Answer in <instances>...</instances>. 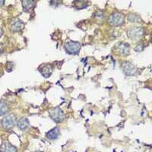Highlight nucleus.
I'll return each instance as SVG.
<instances>
[{
  "label": "nucleus",
  "instance_id": "1",
  "mask_svg": "<svg viewBox=\"0 0 152 152\" xmlns=\"http://www.w3.org/2000/svg\"><path fill=\"white\" fill-rule=\"evenodd\" d=\"M64 48L69 55H77L81 50V43L77 41H69L66 43Z\"/></svg>",
  "mask_w": 152,
  "mask_h": 152
},
{
  "label": "nucleus",
  "instance_id": "2",
  "mask_svg": "<svg viewBox=\"0 0 152 152\" xmlns=\"http://www.w3.org/2000/svg\"><path fill=\"white\" fill-rule=\"evenodd\" d=\"M125 17L120 12H113L109 18V23L114 27L120 26L124 23Z\"/></svg>",
  "mask_w": 152,
  "mask_h": 152
},
{
  "label": "nucleus",
  "instance_id": "3",
  "mask_svg": "<svg viewBox=\"0 0 152 152\" xmlns=\"http://www.w3.org/2000/svg\"><path fill=\"white\" fill-rule=\"evenodd\" d=\"M16 117L12 114H8L5 115L2 119V126L5 129H11L16 124Z\"/></svg>",
  "mask_w": 152,
  "mask_h": 152
},
{
  "label": "nucleus",
  "instance_id": "4",
  "mask_svg": "<svg viewBox=\"0 0 152 152\" xmlns=\"http://www.w3.org/2000/svg\"><path fill=\"white\" fill-rule=\"evenodd\" d=\"M49 115H50V118L53 120L56 123H61L63 121V119L65 118V114L63 111L60 109V108H53L49 112Z\"/></svg>",
  "mask_w": 152,
  "mask_h": 152
},
{
  "label": "nucleus",
  "instance_id": "5",
  "mask_svg": "<svg viewBox=\"0 0 152 152\" xmlns=\"http://www.w3.org/2000/svg\"><path fill=\"white\" fill-rule=\"evenodd\" d=\"M144 34V31L139 27H132L127 30V36L133 40H139Z\"/></svg>",
  "mask_w": 152,
  "mask_h": 152
},
{
  "label": "nucleus",
  "instance_id": "6",
  "mask_svg": "<svg viewBox=\"0 0 152 152\" xmlns=\"http://www.w3.org/2000/svg\"><path fill=\"white\" fill-rule=\"evenodd\" d=\"M121 68L123 69V72L129 76L134 75L136 73L137 69L132 62H128V61H125L122 63Z\"/></svg>",
  "mask_w": 152,
  "mask_h": 152
},
{
  "label": "nucleus",
  "instance_id": "7",
  "mask_svg": "<svg viewBox=\"0 0 152 152\" xmlns=\"http://www.w3.org/2000/svg\"><path fill=\"white\" fill-rule=\"evenodd\" d=\"M116 50L120 55L128 56L130 53V47L126 43H120L116 47Z\"/></svg>",
  "mask_w": 152,
  "mask_h": 152
},
{
  "label": "nucleus",
  "instance_id": "8",
  "mask_svg": "<svg viewBox=\"0 0 152 152\" xmlns=\"http://www.w3.org/2000/svg\"><path fill=\"white\" fill-rule=\"evenodd\" d=\"M18 149L9 142H3L0 146V152H17Z\"/></svg>",
  "mask_w": 152,
  "mask_h": 152
},
{
  "label": "nucleus",
  "instance_id": "9",
  "mask_svg": "<svg viewBox=\"0 0 152 152\" xmlns=\"http://www.w3.org/2000/svg\"><path fill=\"white\" fill-rule=\"evenodd\" d=\"M10 28L11 31H13V32L20 31L24 28V23L21 20H19V19H15L11 24Z\"/></svg>",
  "mask_w": 152,
  "mask_h": 152
},
{
  "label": "nucleus",
  "instance_id": "10",
  "mask_svg": "<svg viewBox=\"0 0 152 152\" xmlns=\"http://www.w3.org/2000/svg\"><path fill=\"white\" fill-rule=\"evenodd\" d=\"M59 135H60V130L58 127L52 129L47 133V138L50 140H56L59 138Z\"/></svg>",
  "mask_w": 152,
  "mask_h": 152
},
{
  "label": "nucleus",
  "instance_id": "11",
  "mask_svg": "<svg viewBox=\"0 0 152 152\" xmlns=\"http://www.w3.org/2000/svg\"><path fill=\"white\" fill-rule=\"evenodd\" d=\"M30 123L28 118L22 117L18 121V126L21 130H26L29 127Z\"/></svg>",
  "mask_w": 152,
  "mask_h": 152
},
{
  "label": "nucleus",
  "instance_id": "12",
  "mask_svg": "<svg viewBox=\"0 0 152 152\" xmlns=\"http://www.w3.org/2000/svg\"><path fill=\"white\" fill-rule=\"evenodd\" d=\"M53 72V69L50 65H45L40 69V73L45 78H49Z\"/></svg>",
  "mask_w": 152,
  "mask_h": 152
},
{
  "label": "nucleus",
  "instance_id": "13",
  "mask_svg": "<svg viewBox=\"0 0 152 152\" xmlns=\"http://www.w3.org/2000/svg\"><path fill=\"white\" fill-rule=\"evenodd\" d=\"M36 2L34 1H23L22 5L24 8V10L26 12H29L31 9L34 7V5Z\"/></svg>",
  "mask_w": 152,
  "mask_h": 152
},
{
  "label": "nucleus",
  "instance_id": "14",
  "mask_svg": "<svg viewBox=\"0 0 152 152\" xmlns=\"http://www.w3.org/2000/svg\"><path fill=\"white\" fill-rule=\"evenodd\" d=\"M8 110H9V107L6 102L2 100H0V116H2L6 113Z\"/></svg>",
  "mask_w": 152,
  "mask_h": 152
},
{
  "label": "nucleus",
  "instance_id": "15",
  "mask_svg": "<svg viewBox=\"0 0 152 152\" xmlns=\"http://www.w3.org/2000/svg\"><path fill=\"white\" fill-rule=\"evenodd\" d=\"M128 20L130 21V22L132 23H137L141 21V18L140 16H138L137 14H135V13H131L128 15Z\"/></svg>",
  "mask_w": 152,
  "mask_h": 152
},
{
  "label": "nucleus",
  "instance_id": "16",
  "mask_svg": "<svg viewBox=\"0 0 152 152\" xmlns=\"http://www.w3.org/2000/svg\"><path fill=\"white\" fill-rule=\"evenodd\" d=\"M143 48H144V47L142 43H138V45L135 47V51H137V52H140V51H142V50H143Z\"/></svg>",
  "mask_w": 152,
  "mask_h": 152
},
{
  "label": "nucleus",
  "instance_id": "17",
  "mask_svg": "<svg viewBox=\"0 0 152 152\" xmlns=\"http://www.w3.org/2000/svg\"><path fill=\"white\" fill-rule=\"evenodd\" d=\"M2 29L1 28V27H0V37H2Z\"/></svg>",
  "mask_w": 152,
  "mask_h": 152
},
{
  "label": "nucleus",
  "instance_id": "18",
  "mask_svg": "<svg viewBox=\"0 0 152 152\" xmlns=\"http://www.w3.org/2000/svg\"><path fill=\"white\" fill-rule=\"evenodd\" d=\"M3 4H4L3 1H0V6H2V5H3Z\"/></svg>",
  "mask_w": 152,
  "mask_h": 152
},
{
  "label": "nucleus",
  "instance_id": "19",
  "mask_svg": "<svg viewBox=\"0 0 152 152\" xmlns=\"http://www.w3.org/2000/svg\"><path fill=\"white\" fill-rule=\"evenodd\" d=\"M35 152H41V151H35Z\"/></svg>",
  "mask_w": 152,
  "mask_h": 152
}]
</instances>
